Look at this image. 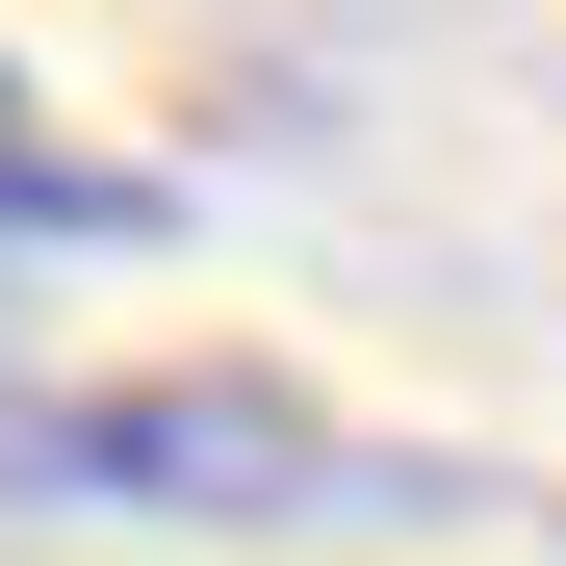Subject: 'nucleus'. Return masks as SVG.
<instances>
[{
  "label": "nucleus",
  "mask_w": 566,
  "mask_h": 566,
  "mask_svg": "<svg viewBox=\"0 0 566 566\" xmlns=\"http://www.w3.org/2000/svg\"><path fill=\"white\" fill-rule=\"evenodd\" d=\"M27 490L77 515H180V541H335L360 515V438L310 387H258V360H155V387H27Z\"/></svg>",
  "instance_id": "nucleus-1"
},
{
  "label": "nucleus",
  "mask_w": 566,
  "mask_h": 566,
  "mask_svg": "<svg viewBox=\"0 0 566 566\" xmlns=\"http://www.w3.org/2000/svg\"><path fill=\"white\" fill-rule=\"evenodd\" d=\"M0 207H27V232H129V180H104V155H52V129H27V77H0Z\"/></svg>",
  "instance_id": "nucleus-2"
}]
</instances>
